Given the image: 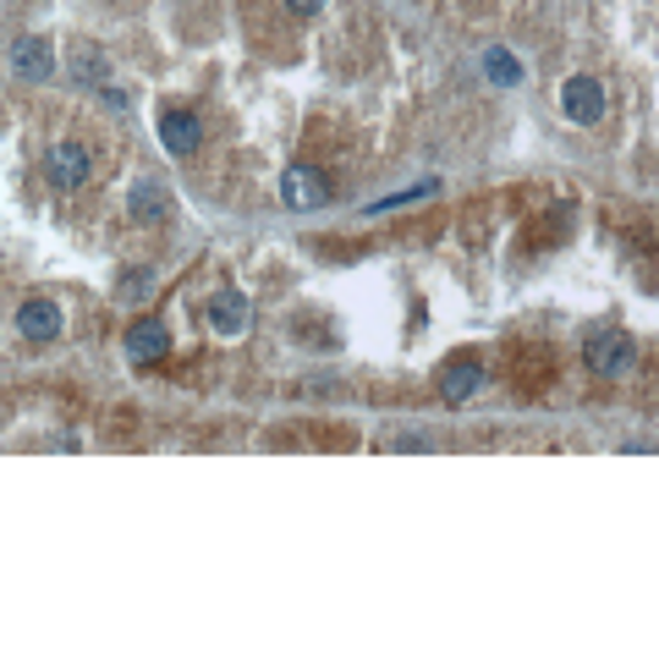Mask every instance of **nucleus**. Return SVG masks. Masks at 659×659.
I'll list each match as a JSON object with an SVG mask.
<instances>
[{
    "instance_id": "1",
    "label": "nucleus",
    "mask_w": 659,
    "mask_h": 659,
    "mask_svg": "<svg viewBox=\"0 0 659 659\" xmlns=\"http://www.w3.org/2000/svg\"><path fill=\"white\" fill-rule=\"evenodd\" d=\"M583 363H589L600 380H616V374H627V369L638 363V347H633V336H622V330H594V336L583 341Z\"/></svg>"
},
{
    "instance_id": "6",
    "label": "nucleus",
    "mask_w": 659,
    "mask_h": 659,
    "mask_svg": "<svg viewBox=\"0 0 659 659\" xmlns=\"http://www.w3.org/2000/svg\"><path fill=\"white\" fill-rule=\"evenodd\" d=\"M127 209H132V220H143V226H165L171 215H176V204H171V193L154 182V176H143V182H132V198H127Z\"/></svg>"
},
{
    "instance_id": "8",
    "label": "nucleus",
    "mask_w": 659,
    "mask_h": 659,
    "mask_svg": "<svg viewBox=\"0 0 659 659\" xmlns=\"http://www.w3.org/2000/svg\"><path fill=\"white\" fill-rule=\"evenodd\" d=\"M17 330H22L28 341H55V336H61V303L28 297V303L17 308Z\"/></svg>"
},
{
    "instance_id": "13",
    "label": "nucleus",
    "mask_w": 659,
    "mask_h": 659,
    "mask_svg": "<svg viewBox=\"0 0 659 659\" xmlns=\"http://www.w3.org/2000/svg\"><path fill=\"white\" fill-rule=\"evenodd\" d=\"M72 77H77V83H105V77H110V66H105V55H99V50H88V44H83V50L72 55Z\"/></svg>"
},
{
    "instance_id": "9",
    "label": "nucleus",
    "mask_w": 659,
    "mask_h": 659,
    "mask_svg": "<svg viewBox=\"0 0 659 659\" xmlns=\"http://www.w3.org/2000/svg\"><path fill=\"white\" fill-rule=\"evenodd\" d=\"M165 352H171V336H165L160 319H138V325L127 330V358H132V363H160Z\"/></svg>"
},
{
    "instance_id": "14",
    "label": "nucleus",
    "mask_w": 659,
    "mask_h": 659,
    "mask_svg": "<svg viewBox=\"0 0 659 659\" xmlns=\"http://www.w3.org/2000/svg\"><path fill=\"white\" fill-rule=\"evenodd\" d=\"M286 6H292L297 17H319V11H325V0H286Z\"/></svg>"
},
{
    "instance_id": "7",
    "label": "nucleus",
    "mask_w": 659,
    "mask_h": 659,
    "mask_svg": "<svg viewBox=\"0 0 659 659\" xmlns=\"http://www.w3.org/2000/svg\"><path fill=\"white\" fill-rule=\"evenodd\" d=\"M160 143H165L176 160H187V154L204 143V127H198V116H193V110H165V116H160Z\"/></svg>"
},
{
    "instance_id": "5",
    "label": "nucleus",
    "mask_w": 659,
    "mask_h": 659,
    "mask_svg": "<svg viewBox=\"0 0 659 659\" xmlns=\"http://www.w3.org/2000/svg\"><path fill=\"white\" fill-rule=\"evenodd\" d=\"M561 110L578 121V127H594L605 116V88L594 77H567L561 83Z\"/></svg>"
},
{
    "instance_id": "3",
    "label": "nucleus",
    "mask_w": 659,
    "mask_h": 659,
    "mask_svg": "<svg viewBox=\"0 0 659 659\" xmlns=\"http://www.w3.org/2000/svg\"><path fill=\"white\" fill-rule=\"evenodd\" d=\"M50 72H55V50H50V39L22 33V39L11 44V77H17V83H44Z\"/></svg>"
},
{
    "instance_id": "12",
    "label": "nucleus",
    "mask_w": 659,
    "mask_h": 659,
    "mask_svg": "<svg viewBox=\"0 0 659 659\" xmlns=\"http://www.w3.org/2000/svg\"><path fill=\"white\" fill-rule=\"evenodd\" d=\"M484 72H490V83H495V88H517V83H523V66H517L501 44H490V50H484Z\"/></svg>"
},
{
    "instance_id": "11",
    "label": "nucleus",
    "mask_w": 659,
    "mask_h": 659,
    "mask_svg": "<svg viewBox=\"0 0 659 659\" xmlns=\"http://www.w3.org/2000/svg\"><path fill=\"white\" fill-rule=\"evenodd\" d=\"M479 391H484V369H473V363H451V369L440 374V396H446V402H457V407H462V402H473Z\"/></svg>"
},
{
    "instance_id": "10",
    "label": "nucleus",
    "mask_w": 659,
    "mask_h": 659,
    "mask_svg": "<svg viewBox=\"0 0 659 659\" xmlns=\"http://www.w3.org/2000/svg\"><path fill=\"white\" fill-rule=\"evenodd\" d=\"M209 325H215L220 336H237V330L248 325V297H242V292H215V297H209Z\"/></svg>"
},
{
    "instance_id": "4",
    "label": "nucleus",
    "mask_w": 659,
    "mask_h": 659,
    "mask_svg": "<svg viewBox=\"0 0 659 659\" xmlns=\"http://www.w3.org/2000/svg\"><path fill=\"white\" fill-rule=\"evenodd\" d=\"M88 149H77V143H50L44 149V176L61 187V193H72V187H83L88 182Z\"/></svg>"
},
{
    "instance_id": "2",
    "label": "nucleus",
    "mask_w": 659,
    "mask_h": 659,
    "mask_svg": "<svg viewBox=\"0 0 659 659\" xmlns=\"http://www.w3.org/2000/svg\"><path fill=\"white\" fill-rule=\"evenodd\" d=\"M281 198H286L292 209H325V204H330V176L314 171V165H292V171L281 176Z\"/></svg>"
}]
</instances>
